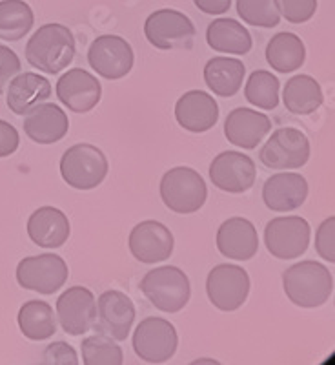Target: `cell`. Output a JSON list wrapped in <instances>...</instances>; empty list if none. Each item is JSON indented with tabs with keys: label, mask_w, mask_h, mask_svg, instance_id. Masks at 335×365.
Segmentation results:
<instances>
[{
	"label": "cell",
	"mask_w": 335,
	"mask_h": 365,
	"mask_svg": "<svg viewBox=\"0 0 335 365\" xmlns=\"http://www.w3.org/2000/svg\"><path fill=\"white\" fill-rule=\"evenodd\" d=\"M75 57V37L68 26L44 24L26 44V61L44 73L55 75L70 66Z\"/></svg>",
	"instance_id": "6da1fadb"
},
{
	"label": "cell",
	"mask_w": 335,
	"mask_h": 365,
	"mask_svg": "<svg viewBox=\"0 0 335 365\" xmlns=\"http://www.w3.org/2000/svg\"><path fill=\"white\" fill-rule=\"evenodd\" d=\"M285 292L292 303L302 309L321 307L334 292V278L330 270L317 262H301L282 274Z\"/></svg>",
	"instance_id": "7a4b0ae2"
},
{
	"label": "cell",
	"mask_w": 335,
	"mask_h": 365,
	"mask_svg": "<svg viewBox=\"0 0 335 365\" xmlns=\"http://www.w3.org/2000/svg\"><path fill=\"white\" fill-rule=\"evenodd\" d=\"M141 291L155 309L174 314L188 305L191 285L184 270L166 265L146 274L141 279Z\"/></svg>",
	"instance_id": "3957f363"
},
{
	"label": "cell",
	"mask_w": 335,
	"mask_h": 365,
	"mask_svg": "<svg viewBox=\"0 0 335 365\" xmlns=\"http://www.w3.org/2000/svg\"><path fill=\"white\" fill-rule=\"evenodd\" d=\"M108 159L93 145H75L64 152L60 159V175L77 190L97 188L108 175Z\"/></svg>",
	"instance_id": "277c9868"
},
{
	"label": "cell",
	"mask_w": 335,
	"mask_h": 365,
	"mask_svg": "<svg viewBox=\"0 0 335 365\" xmlns=\"http://www.w3.org/2000/svg\"><path fill=\"white\" fill-rule=\"evenodd\" d=\"M161 197L171 212L193 214L203 208L208 188L199 172L188 166H177L162 175Z\"/></svg>",
	"instance_id": "5b68a950"
},
{
	"label": "cell",
	"mask_w": 335,
	"mask_h": 365,
	"mask_svg": "<svg viewBox=\"0 0 335 365\" xmlns=\"http://www.w3.org/2000/svg\"><path fill=\"white\" fill-rule=\"evenodd\" d=\"M144 35L157 50H191L195 26L184 13L175 9H159L146 19Z\"/></svg>",
	"instance_id": "8992f818"
},
{
	"label": "cell",
	"mask_w": 335,
	"mask_h": 365,
	"mask_svg": "<svg viewBox=\"0 0 335 365\" xmlns=\"http://www.w3.org/2000/svg\"><path fill=\"white\" fill-rule=\"evenodd\" d=\"M70 270L66 262L57 254H38L24 257L17 267V282L22 289L53 294L68 282Z\"/></svg>",
	"instance_id": "52a82bcc"
},
{
	"label": "cell",
	"mask_w": 335,
	"mask_h": 365,
	"mask_svg": "<svg viewBox=\"0 0 335 365\" xmlns=\"http://www.w3.org/2000/svg\"><path fill=\"white\" fill-rule=\"evenodd\" d=\"M177 345V331L164 318L142 319L133 334V351L146 364H164L171 360Z\"/></svg>",
	"instance_id": "ba28073f"
},
{
	"label": "cell",
	"mask_w": 335,
	"mask_h": 365,
	"mask_svg": "<svg viewBox=\"0 0 335 365\" xmlns=\"http://www.w3.org/2000/svg\"><path fill=\"white\" fill-rule=\"evenodd\" d=\"M262 165L273 170L301 168L310 159V141L297 128H279L272 133L259 154Z\"/></svg>",
	"instance_id": "9c48e42d"
},
{
	"label": "cell",
	"mask_w": 335,
	"mask_h": 365,
	"mask_svg": "<svg viewBox=\"0 0 335 365\" xmlns=\"http://www.w3.org/2000/svg\"><path fill=\"white\" fill-rule=\"evenodd\" d=\"M310 225L299 216L275 217L266 225V249L277 259H294L310 245Z\"/></svg>",
	"instance_id": "30bf717a"
},
{
	"label": "cell",
	"mask_w": 335,
	"mask_h": 365,
	"mask_svg": "<svg viewBox=\"0 0 335 365\" xmlns=\"http://www.w3.org/2000/svg\"><path fill=\"white\" fill-rule=\"evenodd\" d=\"M133 55L132 46L126 38L117 35H102L91 42L87 50V63L100 77L108 81L122 79L132 71Z\"/></svg>",
	"instance_id": "8fae6325"
},
{
	"label": "cell",
	"mask_w": 335,
	"mask_h": 365,
	"mask_svg": "<svg viewBox=\"0 0 335 365\" xmlns=\"http://www.w3.org/2000/svg\"><path fill=\"white\" fill-rule=\"evenodd\" d=\"M206 292L217 309L224 312L237 311L250 294L248 272L237 265H217L208 274Z\"/></svg>",
	"instance_id": "7c38bea8"
},
{
	"label": "cell",
	"mask_w": 335,
	"mask_h": 365,
	"mask_svg": "<svg viewBox=\"0 0 335 365\" xmlns=\"http://www.w3.org/2000/svg\"><path fill=\"white\" fill-rule=\"evenodd\" d=\"M57 316L66 334L83 336L97 319L95 296L86 287H71L57 299Z\"/></svg>",
	"instance_id": "4fadbf2b"
},
{
	"label": "cell",
	"mask_w": 335,
	"mask_h": 365,
	"mask_svg": "<svg viewBox=\"0 0 335 365\" xmlns=\"http://www.w3.org/2000/svg\"><path fill=\"white\" fill-rule=\"evenodd\" d=\"M257 178L255 163L240 152H223L210 165V179L219 190L243 194L253 187Z\"/></svg>",
	"instance_id": "5bb4252c"
},
{
	"label": "cell",
	"mask_w": 335,
	"mask_h": 365,
	"mask_svg": "<svg viewBox=\"0 0 335 365\" xmlns=\"http://www.w3.org/2000/svg\"><path fill=\"white\" fill-rule=\"evenodd\" d=\"M97 316L99 322L95 319L97 324L93 325L99 334L117 341H124L135 322V307L124 292L106 291L100 294L97 303Z\"/></svg>",
	"instance_id": "9a60e30c"
},
{
	"label": "cell",
	"mask_w": 335,
	"mask_h": 365,
	"mask_svg": "<svg viewBox=\"0 0 335 365\" xmlns=\"http://www.w3.org/2000/svg\"><path fill=\"white\" fill-rule=\"evenodd\" d=\"M129 250L141 263L154 265L166 262L174 252V234L159 221H142L129 234Z\"/></svg>",
	"instance_id": "2e32d148"
},
{
	"label": "cell",
	"mask_w": 335,
	"mask_h": 365,
	"mask_svg": "<svg viewBox=\"0 0 335 365\" xmlns=\"http://www.w3.org/2000/svg\"><path fill=\"white\" fill-rule=\"evenodd\" d=\"M100 96H102V86L97 77L83 68H73L57 83L58 101L75 113H86L95 108Z\"/></svg>",
	"instance_id": "e0dca14e"
},
{
	"label": "cell",
	"mask_w": 335,
	"mask_h": 365,
	"mask_svg": "<svg viewBox=\"0 0 335 365\" xmlns=\"http://www.w3.org/2000/svg\"><path fill=\"white\" fill-rule=\"evenodd\" d=\"M175 119L188 132H208L219 120V104L206 91H186L175 104Z\"/></svg>",
	"instance_id": "ac0fdd59"
},
{
	"label": "cell",
	"mask_w": 335,
	"mask_h": 365,
	"mask_svg": "<svg viewBox=\"0 0 335 365\" xmlns=\"http://www.w3.org/2000/svg\"><path fill=\"white\" fill-rule=\"evenodd\" d=\"M272 130V120L265 113L250 108H235L228 113L224 135L232 145L245 150L257 148Z\"/></svg>",
	"instance_id": "d6986e66"
},
{
	"label": "cell",
	"mask_w": 335,
	"mask_h": 365,
	"mask_svg": "<svg viewBox=\"0 0 335 365\" xmlns=\"http://www.w3.org/2000/svg\"><path fill=\"white\" fill-rule=\"evenodd\" d=\"M70 130V120L60 106L51 103L37 104L24 119V132L38 145H53L64 139Z\"/></svg>",
	"instance_id": "ffe728a7"
},
{
	"label": "cell",
	"mask_w": 335,
	"mask_h": 365,
	"mask_svg": "<svg viewBox=\"0 0 335 365\" xmlns=\"http://www.w3.org/2000/svg\"><path fill=\"white\" fill-rule=\"evenodd\" d=\"M217 249L223 256L235 262L252 259L259 250L257 228L245 217H230L217 232Z\"/></svg>",
	"instance_id": "44dd1931"
},
{
	"label": "cell",
	"mask_w": 335,
	"mask_h": 365,
	"mask_svg": "<svg viewBox=\"0 0 335 365\" xmlns=\"http://www.w3.org/2000/svg\"><path fill=\"white\" fill-rule=\"evenodd\" d=\"M308 197V182L301 174H275L262 187L265 205L273 212H292L301 208Z\"/></svg>",
	"instance_id": "7402d4cb"
},
{
	"label": "cell",
	"mask_w": 335,
	"mask_h": 365,
	"mask_svg": "<svg viewBox=\"0 0 335 365\" xmlns=\"http://www.w3.org/2000/svg\"><path fill=\"white\" fill-rule=\"evenodd\" d=\"M28 236L42 249H58L70 237V221L63 210L42 207L29 216Z\"/></svg>",
	"instance_id": "603a6c76"
},
{
	"label": "cell",
	"mask_w": 335,
	"mask_h": 365,
	"mask_svg": "<svg viewBox=\"0 0 335 365\" xmlns=\"http://www.w3.org/2000/svg\"><path fill=\"white\" fill-rule=\"evenodd\" d=\"M51 97V84L50 81L38 73H26L15 75L9 83L8 90V106L15 115H24L29 110L44 103Z\"/></svg>",
	"instance_id": "cb8c5ba5"
},
{
	"label": "cell",
	"mask_w": 335,
	"mask_h": 365,
	"mask_svg": "<svg viewBox=\"0 0 335 365\" xmlns=\"http://www.w3.org/2000/svg\"><path fill=\"white\" fill-rule=\"evenodd\" d=\"M246 68L239 58L213 57L204 66V83L216 96L233 97L243 86Z\"/></svg>",
	"instance_id": "d4e9b609"
},
{
	"label": "cell",
	"mask_w": 335,
	"mask_h": 365,
	"mask_svg": "<svg viewBox=\"0 0 335 365\" xmlns=\"http://www.w3.org/2000/svg\"><path fill=\"white\" fill-rule=\"evenodd\" d=\"M206 41L213 51L233 55H246L253 46L248 29L233 19H217L210 22Z\"/></svg>",
	"instance_id": "484cf974"
},
{
	"label": "cell",
	"mask_w": 335,
	"mask_h": 365,
	"mask_svg": "<svg viewBox=\"0 0 335 365\" xmlns=\"http://www.w3.org/2000/svg\"><path fill=\"white\" fill-rule=\"evenodd\" d=\"M307 48L301 37L290 31H282L272 37L266 46V61L279 73H292L304 64Z\"/></svg>",
	"instance_id": "4316f807"
},
{
	"label": "cell",
	"mask_w": 335,
	"mask_h": 365,
	"mask_svg": "<svg viewBox=\"0 0 335 365\" xmlns=\"http://www.w3.org/2000/svg\"><path fill=\"white\" fill-rule=\"evenodd\" d=\"M286 110L294 115H310L323 104V90L310 75H295L285 86L282 93Z\"/></svg>",
	"instance_id": "83f0119b"
},
{
	"label": "cell",
	"mask_w": 335,
	"mask_h": 365,
	"mask_svg": "<svg viewBox=\"0 0 335 365\" xmlns=\"http://www.w3.org/2000/svg\"><path fill=\"white\" fill-rule=\"evenodd\" d=\"M18 327L29 340H50L57 332L53 309L41 299H31V302L24 303L18 311Z\"/></svg>",
	"instance_id": "f1b7e54d"
},
{
	"label": "cell",
	"mask_w": 335,
	"mask_h": 365,
	"mask_svg": "<svg viewBox=\"0 0 335 365\" xmlns=\"http://www.w3.org/2000/svg\"><path fill=\"white\" fill-rule=\"evenodd\" d=\"M35 22L33 9L24 0H2L0 2V38L17 42L31 31Z\"/></svg>",
	"instance_id": "f546056e"
},
{
	"label": "cell",
	"mask_w": 335,
	"mask_h": 365,
	"mask_svg": "<svg viewBox=\"0 0 335 365\" xmlns=\"http://www.w3.org/2000/svg\"><path fill=\"white\" fill-rule=\"evenodd\" d=\"M245 97L257 108L275 110L279 104V79L266 70L253 71L246 83Z\"/></svg>",
	"instance_id": "4dcf8cb0"
},
{
	"label": "cell",
	"mask_w": 335,
	"mask_h": 365,
	"mask_svg": "<svg viewBox=\"0 0 335 365\" xmlns=\"http://www.w3.org/2000/svg\"><path fill=\"white\" fill-rule=\"evenodd\" d=\"M83 361L86 365H120L124 361V354L112 338L95 334L83 340Z\"/></svg>",
	"instance_id": "1f68e13d"
},
{
	"label": "cell",
	"mask_w": 335,
	"mask_h": 365,
	"mask_svg": "<svg viewBox=\"0 0 335 365\" xmlns=\"http://www.w3.org/2000/svg\"><path fill=\"white\" fill-rule=\"evenodd\" d=\"M237 13L243 22L259 28H275L281 22L275 0H237Z\"/></svg>",
	"instance_id": "d6a6232c"
},
{
	"label": "cell",
	"mask_w": 335,
	"mask_h": 365,
	"mask_svg": "<svg viewBox=\"0 0 335 365\" xmlns=\"http://www.w3.org/2000/svg\"><path fill=\"white\" fill-rule=\"evenodd\" d=\"M279 13L292 24L308 22L315 15L317 0H275Z\"/></svg>",
	"instance_id": "836d02e7"
},
{
	"label": "cell",
	"mask_w": 335,
	"mask_h": 365,
	"mask_svg": "<svg viewBox=\"0 0 335 365\" xmlns=\"http://www.w3.org/2000/svg\"><path fill=\"white\" fill-rule=\"evenodd\" d=\"M334 237H335V217H328L319 227L317 236H315V250L321 257L326 262H335V249H334Z\"/></svg>",
	"instance_id": "e575fe53"
},
{
	"label": "cell",
	"mask_w": 335,
	"mask_h": 365,
	"mask_svg": "<svg viewBox=\"0 0 335 365\" xmlns=\"http://www.w3.org/2000/svg\"><path fill=\"white\" fill-rule=\"evenodd\" d=\"M42 364L46 365H77L79 358L71 345L66 341H57V344H50L46 347L44 354H42Z\"/></svg>",
	"instance_id": "d590c367"
},
{
	"label": "cell",
	"mask_w": 335,
	"mask_h": 365,
	"mask_svg": "<svg viewBox=\"0 0 335 365\" xmlns=\"http://www.w3.org/2000/svg\"><path fill=\"white\" fill-rule=\"evenodd\" d=\"M18 73H21V58L8 46L0 44V93H4L9 81Z\"/></svg>",
	"instance_id": "8d00e7d4"
},
{
	"label": "cell",
	"mask_w": 335,
	"mask_h": 365,
	"mask_svg": "<svg viewBox=\"0 0 335 365\" xmlns=\"http://www.w3.org/2000/svg\"><path fill=\"white\" fill-rule=\"evenodd\" d=\"M18 145H21V137L17 128L0 119V158H9L15 154Z\"/></svg>",
	"instance_id": "74e56055"
},
{
	"label": "cell",
	"mask_w": 335,
	"mask_h": 365,
	"mask_svg": "<svg viewBox=\"0 0 335 365\" xmlns=\"http://www.w3.org/2000/svg\"><path fill=\"white\" fill-rule=\"evenodd\" d=\"M195 6L208 15H223L230 9L232 0H193Z\"/></svg>",
	"instance_id": "f35d334b"
}]
</instances>
